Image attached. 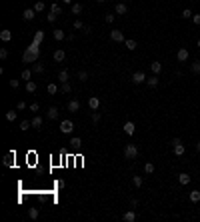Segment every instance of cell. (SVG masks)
Wrapping results in <instances>:
<instances>
[{
	"mask_svg": "<svg viewBox=\"0 0 200 222\" xmlns=\"http://www.w3.org/2000/svg\"><path fill=\"white\" fill-rule=\"evenodd\" d=\"M192 20H194V24H196V26H200V14H194Z\"/></svg>",
	"mask_w": 200,
	"mask_h": 222,
	"instance_id": "50",
	"label": "cell"
},
{
	"mask_svg": "<svg viewBox=\"0 0 200 222\" xmlns=\"http://www.w3.org/2000/svg\"><path fill=\"white\" fill-rule=\"evenodd\" d=\"M92 122H100V112L92 110Z\"/></svg>",
	"mask_w": 200,
	"mask_h": 222,
	"instance_id": "46",
	"label": "cell"
},
{
	"mask_svg": "<svg viewBox=\"0 0 200 222\" xmlns=\"http://www.w3.org/2000/svg\"><path fill=\"white\" fill-rule=\"evenodd\" d=\"M178 182H180V184H188V182H190V176H188L186 172H180V174H178Z\"/></svg>",
	"mask_w": 200,
	"mask_h": 222,
	"instance_id": "26",
	"label": "cell"
},
{
	"mask_svg": "<svg viewBox=\"0 0 200 222\" xmlns=\"http://www.w3.org/2000/svg\"><path fill=\"white\" fill-rule=\"evenodd\" d=\"M126 222H134L136 220V212L134 210H128V212H124V216H122Z\"/></svg>",
	"mask_w": 200,
	"mask_h": 222,
	"instance_id": "20",
	"label": "cell"
},
{
	"mask_svg": "<svg viewBox=\"0 0 200 222\" xmlns=\"http://www.w3.org/2000/svg\"><path fill=\"white\" fill-rule=\"evenodd\" d=\"M104 20H106L108 24H112V22H114V14H106V16H104Z\"/></svg>",
	"mask_w": 200,
	"mask_h": 222,
	"instance_id": "49",
	"label": "cell"
},
{
	"mask_svg": "<svg viewBox=\"0 0 200 222\" xmlns=\"http://www.w3.org/2000/svg\"><path fill=\"white\" fill-rule=\"evenodd\" d=\"M72 130H74V122H72V120H62V122H60V132L70 134Z\"/></svg>",
	"mask_w": 200,
	"mask_h": 222,
	"instance_id": "3",
	"label": "cell"
},
{
	"mask_svg": "<svg viewBox=\"0 0 200 222\" xmlns=\"http://www.w3.org/2000/svg\"><path fill=\"white\" fill-rule=\"evenodd\" d=\"M16 108H18V110H24V108H26V102H18V106H16Z\"/></svg>",
	"mask_w": 200,
	"mask_h": 222,
	"instance_id": "53",
	"label": "cell"
},
{
	"mask_svg": "<svg viewBox=\"0 0 200 222\" xmlns=\"http://www.w3.org/2000/svg\"><path fill=\"white\" fill-rule=\"evenodd\" d=\"M174 154L182 156V154H184V146H182V144H176V146H174Z\"/></svg>",
	"mask_w": 200,
	"mask_h": 222,
	"instance_id": "38",
	"label": "cell"
},
{
	"mask_svg": "<svg viewBox=\"0 0 200 222\" xmlns=\"http://www.w3.org/2000/svg\"><path fill=\"white\" fill-rule=\"evenodd\" d=\"M134 128H136V126H134V122H130V120H128V122H124V132H126L128 136H132V134H134Z\"/></svg>",
	"mask_w": 200,
	"mask_h": 222,
	"instance_id": "15",
	"label": "cell"
},
{
	"mask_svg": "<svg viewBox=\"0 0 200 222\" xmlns=\"http://www.w3.org/2000/svg\"><path fill=\"white\" fill-rule=\"evenodd\" d=\"M6 120L8 122H14L16 120V112H14V110H8V112H6Z\"/></svg>",
	"mask_w": 200,
	"mask_h": 222,
	"instance_id": "41",
	"label": "cell"
},
{
	"mask_svg": "<svg viewBox=\"0 0 200 222\" xmlns=\"http://www.w3.org/2000/svg\"><path fill=\"white\" fill-rule=\"evenodd\" d=\"M124 158L126 160H136L138 158V146H136V144H126L124 146Z\"/></svg>",
	"mask_w": 200,
	"mask_h": 222,
	"instance_id": "2",
	"label": "cell"
},
{
	"mask_svg": "<svg viewBox=\"0 0 200 222\" xmlns=\"http://www.w3.org/2000/svg\"><path fill=\"white\" fill-rule=\"evenodd\" d=\"M146 84H148V86H152V88L158 86V74H152L150 78H146Z\"/></svg>",
	"mask_w": 200,
	"mask_h": 222,
	"instance_id": "18",
	"label": "cell"
},
{
	"mask_svg": "<svg viewBox=\"0 0 200 222\" xmlns=\"http://www.w3.org/2000/svg\"><path fill=\"white\" fill-rule=\"evenodd\" d=\"M36 82H34V80H28V82H26V92H28V94H34V92H36Z\"/></svg>",
	"mask_w": 200,
	"mask_h": 222,
	"instance_id": "17",
	"label": "cell"
},
{
	"mask_svg": "<svg viewBox=\"0 0 200 222\" xmlns=\"http://www.w3.org/2000/svg\"><path fill=\"white\" fill-rule=\"evenodd\" d=\"M10 86H12V88H18L20 82H18V80H10Z\"/></svg>",
	"mask_w": 200,
	"mask_h": 222,
	"instance_id": "51",
	"label": "cell"
},
{
	"mask_svg": "<svg viewBox=\"0 0 200 222\" xmlns=\"http://www.w3.org/2000/svg\"><path fill=\"white\" fill-rule=\"evenodd\" d=\"M96 2H106V0H96Z\"/></svg>",
	"mask_w": 200,
	"mask_h": 222,
	"instance_id": "57",
	"label": "cell"
},
{
	"mask_svg": "<svg viewBox=\"0 0 200 222\" xmlns=\"http://www.w3.org/2000/svg\"><path fill=\"white\" fill-rule=\"evenodd\" d=\"M0 58H2V60H6V58H8V50L6 48H0Z\"/></svg>",
	"mask_w": 200,
	"mask_h": 222,
	"instance_id": "47",
	"label": "cell"
},
{
	"mask_svg": "<svg viewBox=\"0 0 200 222\" xmlns=\"http://www.w3.org/2000/svg\"><path fill=\"white\" fill-rule=\"evenodd\" d=\"M70 90H72L70 82H62V84H60V92H62V94H68Z\"/></svg>",
	"mask_w": 200,
	"mask_h": 222,
	"instance_id": "30",
	"label": "cell"
},
{
	"mask_svg": "<svg viewBox=\"0 0 200 222\" xmlns=\"http://www.w3.org/2000/svg\"><path fill=\"white\" fill-rule=\"evenodd\" d=\"M20 78H22V80H26V82H28V80L32 78V70H30V68H26V70H22V74H20Z\"/></svg>",
	"mask_w": 200,
	"mask_h": 222,
	"instance_id": "28",
	"label": "cell"
},
{
	"mask_svg": "<svg viewBox=\"0 0 200 222\" xmlns=\"http://www.w3.org/2000/svg\"><path fill=\"white\" fill-rule=\"evenodd\" d=\"M142 182H144L142 176H132V184L136 186V188H140V186H142Z\"/></svg>",
	"mask_w": 200,
	"mask_h": 222,
	"instance_id": "32",
	"label": "cell"
},
{
	"mask_svg": "<svg viewBox=\"0 0 200 222\" xmlns=\"http://www.w3.org/2000/svg\"><path fill=\"white\" fill-rule=\"evenodd\" d=\"M194 148H196V150L200 152V140H198V142H196V146H194Z\"/></svg>",
	"mask_w": 200,
	"mask_h": 222,
	"instance_id": "55",
	"label": "cell"
},
{
	"mask_svg": "<svg viewBox=\"0 0 200 222\" xmlns=\"http://www.w3.org/2000/svg\"><path fill=\"white\" fill-rule=\"evenodd\" d=\"M62 2H64V4H74L72 0H62Z\"/></svg>",
	"mask_w": 200,
	"mask_h": 222,
	"instance_id": "56",
	"label": "cell"
},
{
	"mask_svg": "<svg viewBox=\"0 0 200 222\" xmlns=\"http://www.w3.org/2000/svg\"><path fill=\"white\" fill-rule=\"evenodd\" d=\"M142 82H146V74H144L142 70L134 72L132 74V84H142Z\"/></svg>",
	"mask_w": 200,
	"mask_h": 222,
	"instance_id": "4",
	"label": "cell"
},
{
	"mask_svg": "<svg viewBox=\"0 0 200 222\" xmlns=\"http://www.w3.org/2000/svg\"><path fill=\"white\" fill-rule=\"evenodd\" d=\"M78 80H80V82H86V80H88V72L86 70H80L78 72Z\"/></svg>",
	"mask_w": 200,
	"mask_h": 222,
	"instance_id": "40",
	"label": "cell"
},
{
	"mask_svg": "<svg viewBox=\"0 0 200 222\" xmlns=\"http://www.w3.org/2000/svg\"><path fill=\"white\" fill-rule=\"evenodd\" d=\"M52 36L56 38V40H64V38H66V34H64V30L56 28V30H52Z\"/></svg>",
	"mask_w": 200,
	"mask_h": 222,
	"instance_id": "22",
	"label": "cell"
},
{
	"mask_svg": "<svg viewBox=\"0 0 200 222\" xmlns=\"http://www.w3.org/2000/svg\"><path fill=\"white\" fill-rule=\"evenodd\" d=\"M190 202H200V190H192L190 192Z\"/></svg>",
	"mask_w": 200,
	"mask_h": 222,
	"instance_id": "29",
	"label": "cell"
},
{
	"mask_svg": "<svg viewBox=\"0 0 200 222\" xmlns=\"http://www.w3.org/2000/svg\"><path fill=\"white\" fill-rule=\"evenodd\" d=\"M34 42H36V44H42V42H44V32H42V30L34 32Z\"/></svg>",
	"mask_w": 200,
	"mask_h": 222,
	"instance_id": "21",
	"label": "cell"
},
{
	"mask_svg": "<svg viewBox=\"0 0 200 222\" xmlns=\"http://www.w3.org/2000/svg\"><path fill=\"white\" fill-rule=\"evenodd\" d=\"M66 108H68V112H78V110H80V102L78 100H70L66 104Z\"/></svg>",
	"mask_w": 200,
	"mask_h": 222,
	"instance_id": "12",
	"label": "cell"
},
{
	"mask_svg": "<svg viewBox=\"0 0 200 222\" xmlns=\"http://www.w3.org/2000/svg\"><path fill=\"white\" fill-rule=\"evenodd\" d=\"M32 72H36V74H42V72H44V64H34V66H32Z\"/></svg>",
	"mask_w": 200,
	"mask_h": 222,
	"instance_id": "37",
	"label": "cell"
},
{
	"mask_svg": "<svg viewBox=\"0 0 200 222\" xmlns=\"http://www.w3.org/2000/svg\"><path fill=\"white\" fill-rule=\"evenodd\" d=\"M50 12H54V14H58V16H60V14H62L60 4H52V6H50Z\"/></svg>",
	"mask_w": 200,
	"mask_h": 222,
	"instance_id": "42",
	"label": "cell"
},
{
	"mask_svg": "<svg viewBox=\"0 0 200 222\" xmlns=\"http://www.w3.org/2000/svg\"><path fill=\"white\" fill-rule=\"evenodd\" d=\"M110 38H112L114 42H124V34H122V30H118V28H114V30L110 32Z\"/></svg>",
	"mask_w": 200,
	"mask_h": 222,
	"instance_id": "7",
	"label": "cell"
},
{
	"mask_svg": "<svg viewBox=\"0 0 200 222\" xmlns=\"http://www.w3.org/2000/svg\"><path fill=\"white\" fill-rule=\"evenodd\" d=\"M68 78H70V72L62 68V70L58 72V80H60V84H62V82H68Z\"/></svg>",
	"mask_w": 200,
	"mask_h": 222,
	"instance_id": "14",
	"label": "cell"
},
{
	"mask_svg": "<svg viewBox=\"0 0 200 222\" xmlns=\"http://www.w3.org/2000/svg\"><path fill=\"white\" fill-rule=\"evenodd\" d=\"M192 10H190V8H186V10H182V18H192Z\"/></svg>",
	"mask_w": 200,
	"mask_h": 222,
	"instance_id": "45",
	"label": "cell"
},
{
	"mask_svg": "<svg viewBox=\"0 0 200 222\" xmlns=\"http://www.w3.org/2000/svg\"><path fill=\"white\" fill-rule=\"evenodd\" d=\"M32 8H34L36 12H44V0H36Z\"/></svg>",
	"mask_w": 200,
	"mask_h": 222,
	"instance_id": "27",
	"label": "cell"
},
{
	"mask_svg": "<svg viewBox=\"0 0 200 222\" xmlns=\"http://www.w3.org/2000/svg\"><path fill=\"white\" fill-rule=\"evenodd\" d=\"M34 16H36V10H34V8H26V10L22 12V18L26 20V22H30V20H34Z\"/></svg>",
	"mask_w": 200,
	"mask_h": 222,
	"instance_id": "9",
	"label": "cell"
},
{
	"mask_svg": "<svg viewBox=\"0 0 200 222\" xmlns=\"http://www.w3.org/2000/svg\"><path fill=\"white\" fill-rule=\"evenodd\" d=\"M82 10H84V6H82L80 2H74V4H72V14H76V16H78Z\"/></svg>",
	"mask_w": 200,
	"mask_h": 222,
	"instance_id": "24",
	"label": "cell"
},
{
	"mask_svg": "<svg viewBox=\"0 0 200 222\" xmlns=\"http://www.w3.org/2000/svg\"><path fill=\"white\" fill-rule=\"evenodd\" d=\"M28 128H32V120H22V122H20V130H22V132H26Z\"/></svg>",
	"mask_w": 200,
	"mask_h": 222,
	"instance_id": "31",
	"label": "cell"
},
{
	"mask_svg": "<svg viewBox=\"0 0 200 222\" xmlns=\"http://www.w3.org/2000/svg\"><path fill=\"white\" fill-rule=\"evenodd\" d=\"M130 206H132V208H136V206H138V200H136V198H132V200H130Z\"/></svg>",
	"mask_w": 200,
	"mask_h": 222,
	"instance_id": "54",
	"label": "cell"
},
{
	"mask_svg": "<svg viewBox=\"0 0 200 222\" xmlns=\"http://www.w3.org/2000/svg\"><path fill=\"white\" fill-rule=\"evenodd\" d=\"M170 144H172V146H176V144H182V140H180V138H172V142H170Z\"/></svg>",
	"mask_w": 200,
	"mask_h": 222,
	"instance_id": "52",
	"label": "cell"
},
{
	"mask_svg": "<svg viewBox=\"0 0 200 222\" xmlns=\"http://www.w3.org/2000/svg\"><path fill=\"white\" fill-rule=\"evenodd\" d=\"M4 164L6 166H14V152H8V154L4 156Z\"/></svg>",
	"mask_w": 200,
	"mask_h": 222,
	"instance_id": "19",
	"label": "cell"
},
{
	"mask_svg": "<svg viewBox=\"0 0 200 222\" xmlns=\"http://www.w3.org/2000/svg\"><path fill=\"white\" fill-rule=\"evenodd\" d=\"M46 20H48L50 24H54L58 20V14H54V12H48V16H46Z\"/></svg>",
	"mask_w": 200,
	"mask_h": 222,
	"instance_id": "39",
	"label": "cell"
},
{
	"mask_svg": "<svg viewBox=\"0 0 200 222\" xmlns=\"http://www.w3.org/2000/svg\"><path fill=\"white\" fill-rule=\"evenodd\" d=\"M58 112H60V110H58V106H50V108L46 110V116H48L50 120H56V118H58Z\"/></svg>",
	"mask_w": 200,
	"mask_h": 222,
	"instance_id": "10",
	"label": "cell"
},
{
	"mask_svg": "<svg viewBox=\"0 0 200 222\" xmlns=\"http://www.w3.org/2000/svg\"><path fill=\"white\" fill-rule=\"evenodd\" d=\"M28 216H30V220H36L38 218V208H28Z\"/></svg>",
	"mask_w": 200,
	"mask_h": 222,
	"instance_id": "35",
	"label": "cell"
},
{
	"mask_svg": "<svg viewBox=\"0 0 200 222\" xmlns=\"http://www.w3.org/2000/svg\"><path fill=\"white\" fill-rule=\"evenodd\" d=\"M38 56H40V44H36V42L32 40V44L28 46V48L24 50V54H22V62H24V64L36 62Z\"/></svg>",
	"mask_w": 200,
	"mask_h": 222,
	"instance_id": "1",
	"label": "cell"
},
{
	"mask_svg": "<svg viewBox=\"0 0 200 222\" xmlns=\"http://www.w3.org/2000/svg\"><path fill=\"white\" fill-rule=\"evenodd\" d=\"M30 110H32V112H38V110H40V104H38V102H32V104H30Z\"/></svg>",
	"mask_w": 200,
	"mask_h": 222,
	"instance_id": "48",
	"label": "cell"
},
{
	"mask_svg": "<svg viewBox=\"0 0 200 222\" xmlns=\"http://www.w3.org/2000/svg\"><path fill=\"white\" fill-rule=\"evenodd\" d=\"M0 40H2V42H10L12 40V32L8 30V28H4V30L0 32Z\"/></svg>",
	"mask_w": 200,
	"mask_h": 222,
	"instance_id": "13",
	"label": "cell"
},
{
	"mask_svg": "<svg viewBox=\"0 0 200 222\" xmlns=\"http://www.w3.org/2000/svg\"><path fill=\"white\" fill-rule=\"evenodd\" d=\"M46 90H48V94H56V92H58V86H56V84H48V88H46Z\"/></svg>",
	"mask_w": 200,
	"mask_h": 222,
	"instance_id": "43",
	"label": "cell"
},
{
	"mask_svg": "<svg viewBox=\"0 0 200 222\" xmlns=\"http://www.w3.org/2000/svg\"><path fill=\"white\" fill-rule=\"evenodd\" d=\"M198 48H200V38H198Z\"/></svg>",
	"mask_w": 200,
	"mask_h": 222,
	"instance_id": "58",
	"label": "cell"
},
{
	"mask_svg": "<svg viewBox=\"0 0 200 222\" xmlns=\"http://www.w3.org/2000/svg\"><path fill=\"white\" fill-rule=\"evenodd\" d=\"M124 46H126L128 50H136L138 42H136V40H132V38H128V40H124Z\"/></svg>",
	"mask_w": 200,
	"mask_h": 222,
	"instance_id": "23",
	"label": "cell"
},
{
	"mask_svg": "<svg viewBox=\"0 0 200 222\" xmlns=\"http://www.w3.org/2000/svg\"><path fill=\"white\" fill-rule=\"evenodd\" d=\"M190 72H192V74H200V60H194L190 64Z\"/></svg>",
	"mask_w": 200,
	"mask_h": 222,
	"instance_id": "25",
	"label": "cell"
},
{
	"mask_svg": "<svg viewBox=\"0 0 200 222\" xmlns=\"http://www.w3.org/2000/svg\"><path fill=\"white\" fill-rule=\"evenodd\" d=\"M188 48H178V52H176V58H178V62H186L188 60Z\"/></svg>",
	"mask_w": 200,
	"mask_h": 222,
	"instance_id": "5",
	"label": "cell"
},
{
	"mask_svg": "<svg viewBox=\"0 0 200 222\" xmlns=\"http://www.w3.org/2000/svg\"><path fill=\"white\" fill-rule=\"evenodd\" d=\"M52 56H54V60H56V62H64L66 52H64L62 48H58V50H54V54H52Z\"/></svg>",
	"mask_w": 200,
	"mask_h": 222,
	"instance_id": "11",
	"label": "cell"
},
{
	"mask_svg": "<svg viewBox=\"0 0 200 222\" xmlns=\"http://www.w3.org/2000/svg\"><path fill=\"white\" fill-rule=\"evenodd\" d=\"M114 12H116L118 16H122V14H126V12H128V6H126L124 2H116V6H114Z\"/></svg>",
	"mask_w": 200,
	"mask_h": 222,
	"instance_id": "8",
	"label": "cell"
},
{
	"mask_svg": "<svg viewBox=\"0 0 200 222\" xmlns=\"http://www.w3.org/2000/svg\"><path fill=\"white\" fill-rule=\"evenodd\" d=\"M70 146H74V148H78V146H82V138H70Z\"/></svg>",
	"mask_w": 200,
	"mask_h": 222,
	"instance_id": "34",
	"label": "cell"
},
{
	"mask_svg": "<svg viewBox=\"0 0 200 222\" xmlns=\"http://www.w3.org/2000/svg\"><path fill=\"white\" fill-rule=\"evenodd\" d=\"M144 172H146V174H152V172H154V164H152V162H148V164L144 166Z\"/></svg>",
	"mask_w": 200,
	"mask_h": 222,
	"instance_id": "44",
	"label": "cell"
},
{
	"mask_svg": "<svg viewBox=\"0 0 200 222\" xmlns=\"http://www.w3.org/2000/svg\"><path fill=\"white\" fill-rule=\"evenodd\" d=\"M150 70H152V74H160V70H162V64H160L158 60H154L150 64Z\"/></svg>",
	"mask_w": 200,
	"mask_h": 222,
	"instance_id": "16",
	"label": "cell"
},
{
	"mask_svg": "<svg viewBox=\"0 0 200 222\" xmlns=\"http://www.w3.org/2000/svg\"><path fill=\"white\" fill-rule=\"evenodd\" d=\"M72 26H74V30H84V26H86V24H84L82 20H78V18H76V20H74V24H72Z\"/></svg>",
	"mask_w": 200,
	"mask_h": 222,
	"instance_id": "33",
	"label": "cell"
},
{
	"mask_svg": "<svg viewBox=\"0 0 200 222\" xmlns=\"http://www.w3.org/2000/svg\"><path fill=\"white\" fill-rule=\"evenodd\" d=\"M42 126V118L40 116H34L32 118V128H40Z\"/></svg>",
	"mask_w": 200,
	"mask_h": 222,
	"instance_id": "36",
	"label": "cell"
},
{
	"mask_svg": "<svg viewBox=\"0 0 200 222\" xmlns=\"http://www.w3.org/2000/svg\"><path fill=\"white\" fill-rule=\"evenodd\" d=\"M88 108L90 110H98L100 108V98L98 96H90L88 98Z\"/></svg>",
	"mask_w": 200,
	"mask_h": 222,
	"instance_id": "6",
	"label": "cell"
}]
</instances>
